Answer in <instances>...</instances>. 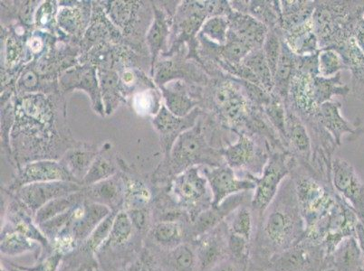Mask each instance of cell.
I'll return each mask as SVG.
<instances>
[{"mask_svg": "<svg viewBox=\"0 0 364 271\" xmlns=\"http://www.w3.org/2000/svg\"><path fill=\"white\" fill-rule=\"evenodd\" d=\"M262 217L261 237L276 255L296 246L302 240L306 223L290 176L281 184L279 193Z\"/></svg>", "mask_w": 364, "mask_h": 271, "instance_id": "1", "label": "cell"}, {"mask_svg": "<svg viewBox=\"0 0 364 271\" xmlns=\"http://www.w3.org/2000/svg\"><path fill=\"white\" fill-rule=\"evenodd\" d=\"M206 86L203 104H206L210 114L235 135L248 134L258 106L250 101L237 79L220 72Z\"/></svg>", "mask_w": 364, "mask_h": 271, "instance_id": "2", "label": "cell"}, {"mask_svg": "<svg viewBox=\"0 0 364 271\" xmlns=\"http://www.w3.org/2000/svg\"><path fill=\"white\" fill-rule=\"evenodd\" d=\"M363 18L364 1H316L311 21L320 49L336 48L353 38Z\"/></svg>", "mask_w": 364, "mask_h": 271, "instance_id": "3", "label": "cell"}, {"mask_svg": "<svg viewBox=\"0 0 364 271\" xmlns=\"http://www.w3.org/2000/svg\"><path fill=\"white\" fill-rule=\"evenodd\" d=\"M237 140L224 148L221 153L225 163L238 176L259 177L273 151L264 138L247 134H236Z\"/></svg>", "mask_w": 364, "mask_h": 271, "instance_id": "4", "label": "cell"}, {"mask_svg": "<svg viewBox=\"0 0 364 271\" xmlns=\"http://www.w3.org/2000/svg\"><path fill=\"white\" fill-rule=\"evenodd\" d=\"M297 163L289 152L272 151L261 176L250 177L256 182L250 207L258 216H263L279 193L281 184L290 176L291 170Z\"/></svg>", "mask_w": 364, "mask_h": 271, "instance_id": "5", "label": "cell"}, {"mask_svg": "<svg viewBox=\"0 0 364 271\" xmlns=\"http://www.w3.org/2000/svg\"><path fill=\"white\" fill-rule=\"evenodd\" d=\"M174 204L186 211L191 221L213 206V194L201 167H193L175 177L171 186Z\"/></svg>", "mask_w": 364, "mask_h": 271, "instance_id": "6", "label": "cell"}, {"mask_svg": "<svg viewBox=\"0 0 364 271\" xmlns=\"http://www.w3.org/2000/svg\"><path fill=\"white\" fill-rule=\"evenodd\" d=\"M331 182L334 192L342 197L355 211L360 221H364V182L348 161L333 157Z\"/></svg>", "mask_w": 364, "mask_h": 271, "instance_id": "7", "label": "cell"}, {"mask_svg": "<svg viewBox=\"0 0 364 271\" xmlns=\"http://www.w3.org/2000/svg\"><path fill=\"white\" fill-rule=\"evenodd\" d=\"M206 177L211 194L213 206H218L228 197L254 191L256 182L251 178L241 177L226 163L220 167H201Z\"/></svg>", "mask_w": 364, "mask_h": 271, "instance_id": "8", "label": "cell"}, {"mask_svg": "<svg viewBox=\"0 0 364 271\" xmlns=\"http://www.w3.org/2000/svg\"><path fill=\"white\" fill-rule=\"evenodd\" d=\"M82 189L74 182L54 181L26 184L16 190V198L36 214L43 206L58 198L64 197Z\"/></svg>", "mask_w": 364, "mask_h": 271, "instance_id": "9", "label": "cell"}, {"mask_svg": "<svg viewBox=\"0 0 364 271\" xmlns=\"http://www.w3.org/2000/svg\"><path fill=\"white\" fill-rule=\"evenodd\" d=\"M112 213L107 206L85 199L73 208L70 221L65 230L82 244Z\"/></svg>", "mask_w": 364, "mask_h": 271, "instance_id": "10", "label": "cell"}, {"mask_svg": "<svg viewBox=\"0 0 364 271\" xmlns=\"http://www.w3.org/2000/svg\"><path fill=\"white\" fill-rule=\"evenodd\" d=\"M225 221L193 241L198 258V271H207L230 257L228 249V228Z\"/></svg>", "mask_w": 364, "mask_h": 271, "instance_id": "11", "label": "cell"}, {"mask_svg": "<svg viewBox=\"0 0 364 271\" xmlns=\"http://www.w3.org/2000/svg\"><path fill=\"white\" fill-rule=\"evenodd\" d=\"M286 120V146L300 166L310 170L313 157L312 138L302 118L292 109L287 107Z\"/></svg>", "mask_w": 364, "mask_h": 271, "instance_id": "12", "label": "cell"}, {"mask_svg": "<svg viewBox=\"0 0 364 271\" xmlns=\"http://www.w3.org/2000/svg\"><path fill=\"white\" fill-rule=\"evenodd\" d=\"M187 221H159L154 223L145 236L146 249L151 253H161L175 249L191 238V228Z\"/></svg>", "mask_w": 364, "mask_h": 271, "instance_id": "13", "label": "cell"}, {"mask_svg": "<svg viewBox=\"0 0 364 271\" xmlns=\"http://www.w3.org/2000/svg\"><path fill=\"white\" fill-rule=\"evenodd\" d=\"M248 193L250 192L235 194V196L228 197L220 206H211L198 214L191 223V243L220 226V223L226 221L231 213H233L238 207L244 206L248 198Z\"/></svg>", "mask_w": 364, "mask_h": 271, "instance_id": "14", "label": "cell"}, {"mask_svg": "<svg viewBox=\"0 0 364 271\" xmlns=\"http://www.w3.org/2000/svg\"><path fill=\"white\" fill-rule=\"evenodd\" d=\"M54 181L74 182L79 184L65 165L55 161H39L23 167L12 187L18 190L26 184Z\"/></svg>", "mask_w": 364, "mask_h": 271, "instance_id": "15", "label": "cell"}, {"mask_svg": "<svg viewBox=\"0 0 364 271\" xmlns=\"http://www.w3.org/2000/svg\"><path fill=\"white\" fill-rule=\"evenodd\" d=\"M86 200L107 206L112 213L124 210L125 186L121 177L114 176L86 187Z\"/></svg>", "mask_w": 364, "mask_h": 271, "instance_id": "16", "label": "cell"}, {"mask_svg": "<svg viewBox=\"0 0 364 271\" xmlns=\"http://www.w3.org/2000/svg\"><path fill=\"white\" fill-rule=\"evenodd\" d=\"M342 104L338 101L326 102L319 106L316 118L324 130L332 136L337 146L342 145L344 135L358 136L360 133L357 126L350 124L342 114Z\"/></svg>", "mask_w": 364, "mask_h": 271, "instance_id": "17", "label": "cell"}, {"mask_svg": "<svg viewBox=\"0 0 364 271\" xmlns=\"http://www.w3.org/2000/svg\"><path fill=\"white\" fill-rule=\"evenodd\" d=\"M339 52L347 70L352 74L350 92L364 104V52L354 38L347 39L334 48Z\"/></svg>", "mask_w": 364, "mask_h": 271, "instance_id": "18", "label": "cell"}, {"mask_svg": "<svg viewBox=\"0 0 364 271\" xmlns=\"http://www.w3.org/2000/svg\"><path fill=\"white\" fill-rule=\"evenodd\" d=\"M230 31L252 50L262 49L269 29L254 16L233 11L228 16Z\"/></svg>", "mask_w": 364, "mask_h": 271, "instance_id": "19", "label": "cell"}, {"mask_svg": "<svg viewBox=\"0 0 364 271\" xmlns=\"http://www.w3.org/2000/svg\"><path fill=\"white\" fill-rule=\"evenodd\" d=\"M208 18L207 1L184 2L178 12L177 28L180 40L193 41Z\"/></svg>", "mask_w": 364, "mask_h": 271, "instance_id": "20", "label": "cell"}, {"mask_svg": "<svg viewBox=\"0 0 364 271\" xmlns=\"http://www.w3.org/2000/svg\"><path fill=\"white\" fill-rule=\"evenodd\" d=\"M151 254L161 271H198V258L193 243H185L173 250Z\"/></svg>", "mask_w": 364, "mask_h": 271, "instance_id": "21", "label": "cell"}, {"mask_svg": "<svg viewBox=\"0 0 364 271\" xmlns=\"http://www.w3.org/2000/svg\"><path fill=\"white\" fill-rule=\"evenodd\" d=\"M164 95L168 111L178 118L187 117L203 100V91L191 92V89L181 82L172 84L171 88L164 89Z\"/></svg>", "mask_w": 364, "mask_h": 271, "instance_id": "22", "label": "cell"}, {"mask_svg": "<svg viewBox=\"0 0 364 271\" xmlns=\"http://www.w3.org/2000/svg\"><path fill=\"white\" fill-rule=\"evenodd\" d=\"M282 33L284 42L297 56L314 55L318 54L321 50L318 38L314 31L312 21Z\"/></svg>", "mask_w": 364, "mask_h": 271, "instance_id": "23", "label": "cell"}, {"mask_svg": "<svg viewBox=\"0 0 364 271\" xmlns=\"http://www.w3.org/2000/svg\"><path fill=\"white\" fill-rule=\"evenodd\" d=\"M0 253L4 257H19L26 253H36L41 256L43 248L41 244L29 239L18 231L8 227H1L0 233Z\"/></svg>", "mask_w": 364, "mask_h": 271, "instance_id": "24", "label": "cell"}, {"mask_svg": "<svg viewBox=\"0 0 364 271\" xmlns=\"http://www.w3.org/2000/svg\"><path fill=\"white\" fill-rule=\"evenodd\" d=\"M296 57L297 56L291 51L289 45L282 38V51H281L279 65L274 74L273 94L282 99L284 104L289 99L291 81L296 72Z\"/></svg>", "mask_w": 364, "mask_h": 271, "instance_id": "25", "label": "cell"}, {"mask_svg": "<svg viewBox=\"0 0 364 271\" xmlns=\"http://www.w3.org/2000/svg\"><path fill=\"white\" fill-rule=\"evenodd\" d=\"M312 91L317 106L333 101L334 97L346 98L350 94V87L342 81V72L333 77L314 76Z\"/></svg>", "mask_w": 364, "mask_h": 271, "instance_id": "26", "label": "cell"}, {"mask_svg": "<svg viewBox=\"0 0 364 271\" xmlns=\"http://www.w3.org/2000/svg\"><path fill=\"white\" fill-rule=\"evenodd\" d=\"M282 11V28L287 32L306 24L312 19L316 1L309 0H286L280 1Z\"/></svg>", "mask_w": 364, "mask_h": 271, "instance_id": "27", "label": "cell"}, {"mask_svg": "<svg viewBox=\"0 0 364 271\" xmlns=\"http://www.w3.org/2000/svg\"><path fill=\"white\" fill-rule=\"evenodd\" d=\"M139 233L127 211H119L115 214L110 236L102 249L120 250L128 247Z\"/></svg>", "mask_w": 364, "mask_h": 271, "instance_id": "28", "label": "cell"}, {"mask_svg": "<svg viewBox=\"0 0 364 271\" xmlns=\"http://www.w3.org/2000/svg\"><path fill=\"white\" fill-rule=\"evenodd\" d=\"M254 16L258 21L263 23L268 29H281L282 28V11L281 3L277 0L271 1H247L246 12Z\"/></svg>", "mask_w": 364, "mask_h": 271, "instance_id": "29", "label": "cell"}, {"mask_svg": "<svg viewBox=\"0 0 364 271\" xmlns=\"http://www.w3.org/2000/svg\"><path fill=\"white\" fill-rule=\"evenodd\" d=\"M85 199L84 190L82 189L76 192V193L69 194V196L58 198V199L49 201L41 210L36 211L35 221L39 226V224L52 219V218L60 216V214L73 209V208L78 206L79 204H81Z\"/></svg>", "mask_w": 364, "mask_h": 271, "instance_id": "30", "label": "cell"}, {"mask_svg": "<svg viewBox=\"0 0 364 271\" xmlns=\"http://www.w3.org/2000/svg\"><path fill=\"white\" fill-rule=\"evenodd\" d=\"M242 62L252 72L261 87L270 94L273 92L274 75L262 49L251 51Z\"/></svg>", "mask_w": 364, "mask_h": 271, "instance_id": "31", "label": "cell"}, {"mask_svg": "<svg viewBox=\"0 0 364 271\" xmlns=\"http://www.w3.org/2000/svg\"><path fill=\"white\" fill-rule=\"evenodd\" d=\"M228 233L251 240L253 233V214L251 207L241 206L230 214L225 221Z\"/></svg>", "mask_w": 364, "mask_h": 271, "instance_id": "32", "label": "cell"}, {"mask_svg": "<svg viewBox=\"0 0 364 271\" xmlns=\"http://www.w3.org/2000/svg\"><path fill=\"white\" fill-rule=\"evenodd\" d=\"M125 197L124 211L145 210L151 200V191L138 180L124 181Z\"/></svg>", "mask_w": 364, "mask_h": 271, "instance_id": "33", "label": "cell"}, {"mask_svg": "<svg viewBox=\"0 0 364 271\" xmlns=\"http://www.w3.org/2000/svg\"><path fill=\"white\" fill-rule=\"evenodd\" d=\"M230 28L228 16H211L205 21L198 35L203 36L215 45H223L228 40Z\"/></svg>", "mask_w": 364, "mask_h": 271, "instance_id": "34", "label": "cell"}, {"mask_svg": "<svg viewBox=\"0 0 364 271\" xmlns=\"http://www.w3.org/2000/svg\"><path fill=\"white\" fill-rule=\"evenodd\" d=\"M264 114H266L268 121L273 126L274 130L279 134L282 138L284 147H286V120L287 109L284 101L279 96L273 94L270 101L263 107Z\"/></svg>", "mask_w": 364, "mask_h": 271, "instance_id": "35", "label": "cell"}, {"mask_svg": "<svg viewBox=\"0 0 364 271\" xmlns=\"http://www.w3.org/2000/svg\"><path fill=\"white\" fill-rule=\"evenodd\" d=\"M317 67L322 77H333L347 70L339 52L333 48L321 49L317 55Z\"/></svg>", "mask_w": 364, "mask_h": 271, "instance_id": "36", "label": "cell"}, {"mask_svg": "<svg viewBox=\"0 0 364 271\" xmlns=\"http://www.w3.org/2000/svg\"><path fill=\"white\" fill-rule=\"evenodd\" d=\"M117 170L114 163L105 157L95 158L88 173L81 182L82 187H90L99 182L108 179L115 176Z\"/></svg>", "mask_w": 364, "mask_h": 271, "instance_id": "37", "label": "cell"}, {"mask_svg": "<svg viewBox=\"0 0 364 271\" xmlns=\"http://www.w3.org/2000/svg\"><path fill=\"white\" fill-rule=\"evenodd\" d=\"M282 38L283 33L281 29H269L263 45L262 50L273 75L276 72L282 51Z\"/></svg>", "mask_w": 364, "mask_h": 271, "instance_id": "38", "label": "cell"}, {"mask_svg": "<svg viewBox=\"0 0 364 271\" xmlns=\"http://www.w3.org/2000/svg\"><path fill=\"white\" fill-rule=\"evenodd\" d=\"M168 26L166 16L162 13L160 14L156 12V18H155L154 24L148 35V42L154 58L156 57L158 52L166 42L168 35Z\"/></svg>", "mask_w": 364, "mask_h": 271, "instance_id": "39", "label": "cell"}, {"mask_svg": "<svg viewBox=\"0 0 364 271\" xmlns=\"http://www.w3.org/2000/svg\"><path fill=\"white\" fill-rule=\"evenodd\" d=\"M71 211L72 209L39 224V228L46 239L48 240L49 243L68 228L69 221H70Z\"/></svg>", "mask_w": 364, "mask_h": 271, "instance_id": "40", "label": "cell"}, {"mask_svg": "<svg viewBox=\"0 0 364 271\" xmlns=\"http://www.w3.org/2000/svg\"><path fill=\"white\" fill-rule=\"evenodd\" d=\"M156 92L154 91H144L134 96V108L135 111L140 115L156 114L159 102Z\"/></svg>", "mask_w": 364, "mask_h": 271, "instance_id": "41", "label": "cell"}, {"mask_svg": "<svg viewBox=\"0 0 364 271\" xmlns=\"http://www.w3.org/2000/svg\"><path fill=\"white\" fill-rule=\"evenodd\" d=\"M228 249L230 256L240 263H245L250 254V240L234 236L228 231Z\"/></svg>", "mask_w": 364, "mask_h": 271, "instance_id": "42", "label": "cell"}, {"mask_svg": "<svg viewBox=\"0 0 364 271\" xmlns=\"http://www.w3.org/2000/svg\"><path fill=\"white\" fill-rule=\"evenodd\" d=\"M63 261H64V257L60 254L52 253L39 257L34 266L18 265V267L26 271H58Z\"/></svg>", "mask_w": 364, "mask_h": 271, "instance_id": "43", "label": "cell"}, {"mask_svg": "<svg viewBox=\"0 0 364 271\" xmlns=\"http://www.w3.org/2000/svg\"><path fill=\"white\" fill-rule=\"evenodd\" d=\"M241 264L242 263L238 262L231 257H228L207 271H243Z\"/></svg>", "mask_w": 364, "mask_h": 271, "instance_id": "44", "label": "cell"}, {"mask_svg": "<svg viewBox=\"0 0 364 271\" xmlns=\"http://www.w3.org/2000/svg\"><path fill=\"white\" fill-rule=\"evenodd\" d=\"M353 38L360 48L364 52V18L360 19L354 31Z\"/></svg>", "mask_w": 364, "mask_h": 271, "instance_id": "45", "label": "cell"}, {"mask_svg": "<svg viewBox=\"0 0 364 271\" xmlns=\"http://www.w3.org/2000/svg\"><path fill=\"white\" fill-rule=\"evenodd\" d=\"M29 45H31V49L33 52H38L43 48V43L41 38H33Z\"/></svg>", "mask_w": 364, "mask_h": 271, "instance_id": "46", "label": "cell"}, {"mask_svg": "<svg viewBox=\"0 0 364 271\" xmlns=\"http://www.w3.org/2000/svg\"><path fill=\"white\" fill-rule=\"evenodd\" d=\"M1 264H3L9 271H26L19 267L18 264L9 262V261H6L5 260H1Z\"/></svg>", "mask_w": 364, "mask_h": 271, "instance_id": "47", "label": "cell"}, {"mask_svg": "<svg viewBox=\"0 0 364 271\" xmlns=\"http://www.w3.org/2000/svg\"><path fill=\"white\" fill-rule=\"evenodd\" d=\"M122 80H124V84H131L134 80V75L132 74V72H125L124 75H122Z\"/></svg>", "mask_w": 364, "mask_h": 271, "instance_id": "48", "label": "cell"}, {"mask_svg": "<svg viewBox=\"0 0 364 271\" xmlns=\"http://www.w3.org/2000/svg\"><path fill=\"white\" fill-rule=\"evenodd\" d=\"M0 271H9L8 269H6V267L3 265V264H1V267H0Z\"/></svg>", "mask_w": 364, "mask_h": 271, "instance_id": "49", "label": "cell"}, {"mask_svg": "<svg viewBox=\"0 0 364 271\" xmlns=\"http://www.w3.org/2000/svg\"><path fill=\"white\" fill-rule=\"evenodd\" d=\"M363 223H364V221H363Z\"/></svg>", "mask_w": 364, "mask_h": 271, "instance_id": "50", "label": "cell"}]
</instances>
